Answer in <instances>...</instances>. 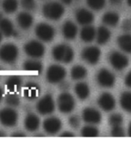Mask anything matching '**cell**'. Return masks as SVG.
<instances>
[{"label": "cell", "mask_w": 131, "mask_h": 147, "mask_svg": "<svg viewBox=\"0 0 131 147\" xmlns=\"http://www.w3.org/2000/svg\"><path fill=\"white\" fill-rule=\"evenodd\" d=\"M53 58L61 63L69 64L74 57V51L71 46L66 44H59L52 49Z\"/></svg>", "instance_id": "cell-1"}, {"label": "cell", "mask_w": 131, "mask_h": 147, "mask_svg": "<svg viewBox=\"0 0 131 147\" xmlns=\"http://www.w3.org/2000/svg\"><path fill=\"white\" fill-rule=\"evenodd\" d=\"M65 9L61 2L51 1L43 5L42 14L46 18L49 20L57 21L64 14Z\"/></svg>", "instance_id": "cell-2"}, {"label": "cell", "mask_w": 131, "mask_h": 147, "mask_svg": "<svg viewBox=\"0 0 131 147\" xmlns=\"http://www.w3.org/2000/svg\"><path fill=\"white\" fill-rule=\"evenodd\" d=\"M19 51L16 45L7 43L0 48V60L5 64H13L18 59Z\"/></svg>", "instance_id": "cell-3"}, {"label": "cell", "mask_w": 131, "mask_h": 147, "mask_svg": "<svg viewBox=\"0 0 131 147\" xmlns=\"http://www.w3.org/2000/svg\"><path fill=\"white\" fill-rule=\"evenodd\" d=\"M57 104L58 110L62 113H70L75 107V100L68 92L63 91L57 96Z\"/></svg>", "instance_id": "cell-4"}, {"label": "cell", "mask_w": 131, "mask_h": 147, "mask_svg": "<svg viewBox=\"0 0 131 147\" xmlns=\"http://www.w3.org/2000/svg\"><path fill=\"white\" fill-rule=\"evenodd\" d=\"M67 71L64 67L57 64L51 65L46 71V79L48 83L55 84H59L64 80Z\"/></svg>", "instance_id": "cell-5"}, {"label": "cell", "mask_w": 131, "mask_h": 147, "mask_svg": "<svg viewBox=\"0 0 131 147\" xmlns=\"http://www.w3.org/2000/svg\"><path fill=\"white\" fill-rule=\"evenodd\" d=\"M34 33L39 40L43 42H50L54 39L56 32L53 26L47 23L41 22L36 25Z\"/></svg>", "instance_id": "cell-6"}, {"label": "cell", "mask_w": 131, "mask_h": 147, "mask_svg": "<svg viewBox=\"0 0 131 147\" xmlns=\"http://www.w3.org/2000/svg\"><path fill=\"white\" fill-rule=\"evenodd\" d=\"M24 51L28 57L34 58V59H38L44 56L45 52V46L41 42L35 40L28 41L25 44L24 47Z\"/></svg>", "instance_id": "cell-7"}, {"label": "cell", "mask_w": 131, "mask_h": 147, "mask_svg": "<svg viewBox=\"0 0 131 147\" xmlns=\"http://www.w3.org/2000/svg\"><path fill=\"white\" fill-rule=\"evenodd\" d=\"M18 114L12 107L3 108L0 110V123L5 127H13L17 124Z\"/></svg>", "instance_id": "cell-8"}, {"label": "cell", "mask_w": 131, "mask_h": 147, "mask_svg": "<svg viewBox=\"0 0 131 147\" xmlns=\"http://www.w3.org/2000/svg\"><path fill=\"white\" fill-rule=\"evenodd\" d=\"M37 111L41 115L47 116L51 114L55 110V103L51 94H46L37 103Z\"/></svg>", "instance_id": "cell-9"}, {"label": "cell", "mask_w": 131, "mask_h": 147, "mask_svg": "<svg viewBox=\"0 0 131 147\" xmlns=\"http://www.w3.org/2000/svg\"><path fill=\"white\" fill-rule=\"evenodd\" d=\"M80 56L86 63L90 65H95L101 58V51L96 46H88L83 49Z\"/></svg>", "instance_id": "cell-10"}, {"label": "cell", "mask_w": 131, "mask_h": 147, "mask_svg": "<svg viewBox=\"0 0 131 147\" xmlns=\"http://www.w3.org/2000/svg\"><path fill=\"white\" fill-rule=\"evenodd\" d=\"M97 82L101 87L110 88L114 86L116 77L107 68H101L96 76Z\"/></svg>", "instance_id": "cell-11"}, {"label": "cell", "mask_w": 131, "mask_h": 147, "mask_svg": "<svg viewBox=\"0 0 131 147\" xmlns=\"http://www.w3.org/2000/svg\"><path fill=\"white\" fill-rule=\"evenodd\" d=\"M109 61L115 70L122 71L129 65V58L127 56L119 51H112L109 55Z\"/></svg>", "instance_id": "cell-12"}, {"label": "cell", "mask_w": 131, "mask_h": 147, "mask_svg": "<svg viewBox=\"0 0 131 147\" xmlns=\"http://www.w3.org/2000/svg\"><path fill=\"white\" fill-rule=\"evenodd\" d=\"M83 120L87 124L96 125L102 120V115L98 110L93 107H86L82 111Z\"/></svg>", "instance_id": "cell-13"}, {"label": "cell", "mask_w": 131, "mask_h": 147, "mask_svg": "<svg viewBox=\"0 0 131 147\" xmlns=\"http://www.w3.org/2000/svg\"><path fill=\"white\" fill-rule=\"evenodd\" d=\"M62 128L61 120L56 117H49L43 122V129L50 135H55L59 133Z\"/></svg>", "instance_id": "cell-14"}, {"label": "cell", "mask_w": 131, "mask_h": 147, "mask_svg": "<svg viewBox=\"0 0 131 147\" xmlns=\"http://www.w3.org/2000/svg\"><path fill=\"white\" fill-rule=\"evenodd\" d=\"M97 103L101 110L106 112L112 111L116 107V100L114 96L108 92H104L99 96Z\"/></svg>", "instance_id": "cell-15"}, {"label": "cell", "mask_w": 131, "mask_h": 147, "mask_svg": "<svg viewBox=\"0 0 131 147\" xmlns=\"http://www.w3.org/2000/svg\"><path fill=\"white\" fill-rule=\"evenodd\" d=\"M75 18L78 24L84 26V25H91L94 21V16L92 13V11L90 10L81 8L76 11Z\"/></svg>", "instance_id": "cell-16"}, {"label": "cell", "mask_w": 131, "mask_h": 147, "mask_svg": "<svg viewBox=\"0 0 131 147\" xmlns=\"http://www.w3.org/2000/svg\"><path fill=\"white\" fill-rule=\"evenodd\" d=\"M62 34L67 40H73L78 34V26L71 21H66L61 28Z\"/></svg>", "instance_id": "cell-17"}, {"label": "cell", "mask_w": 131, "mask_h": 147, "mask_svg": "<svg viewBox=\"0 0 131 147\" xmlns=\"http://www.w3.org/2000/svg\"><path fill=\"white\" fill-rule=\"evenodd\" d=\"M16 22L23 30L29 29L34 22L33 16L28 11H22L16 16Z\"/></svg>", "instance_id": "cell-18"}, {"label": "cell", "mask_w": 131, "mask_h": 147, "mask_svg": "<svg viewBox=\"0 0 131 147\" xmlns=\"http://www.w3.org/2000/svg\"><path fill=\"white\" fill-rule=\"evenodd\" d=\"M40 119L34 113H28L24 119V126L26 130L33 133L38 129Z\"/></svg>", "instance_id": "cell-19"}, {"label": "cell", "mask_w": 131, "mask_h": 147, "mask_svg": "<svg viewBox=\"0 0 131 147\" xmlns=\"http://www.w3.org/2000/svg\"><path fill=\"white\" fill-rule=\"evenodd\" d=\"M97 29L91 25L83 26L80 32V38L85 43H90L96 37Z\"/></svg>", "instance_id": "cell-20"}, {"label": "cell", "mask_w": 131, "mask_h": 147, "mask_svg": "<svg viewBox=\"0 0 131 147\" xmlns=\"http://www.w3.org/2000/svg\"><path fill=\"white\" fill-rule=\"evenodd\" d=\"M110 37H111V32L108 29L107 26L102 25L98 27L96 31V39L97 43L101 45H103L110 41Z\"/></svg>", "instance_id": "cell-21"}, {"label": "cell", "mask_w": 131, "mask_h": 147, "mask_svg": "<svg viewBox=\"0 0 131 147\" xmlns=\"http://www.w3.org/2000/svg\"><path fill=\"white\" fill-rule=\"evenodd\" d=\"M74 92L78 99L80 100H85L89 97L90 90L87 83L78 82L74 86Z\"/></svg>", "instance_id": "cell-22"}, {"label": "cell", "mask_w": 131, "mask_h": 147, "mask_svg": "<svg viewBox=\"0 0 131 147\" xmlns=\"http://www.w3.org/2000/svg\"><path fill=\"white\" fill-rule=\"evenodd\" d=\"M5 87L11 93H16L21 89L22 85V78L18 76H11L5 80Z\"/></svg>", "instance_id": "cell-23"}, {"label": "cell", "mask_w": 131, "mask_h": 147, "mask_svg": "<svg viewBox=\"0 0 131 147\" xmlns=\"http://www.w3.org/2000/svg\"><path fill=\"white\" fill-rule=\"evenodd\" d=\"M120 22L119 14L115 11H110L103 14L102 16V23L105 26L115 27Z\"/></svg>", "instance_id": "cell-24"}, {"label": "cell", "mask_w": 131, "mask_h": 147, "mask_svg": "<svg viewBox=\"0 0 131 147\" xmlns=\"http://www.w3.org/2000/svg\"><path fill=\"white\" fill-rule=\"evenodd\" d=\"M117 45L125 53H131V34L125 33L120 35L117 40Z\"/></svg>", "instance_id": "cell-25"}, {"label": "cell", "mask_w": 131, "mask_h": 147, "mask_svg": "<svg viewBox=\"0 0 131 147\" xmlns=\"http://www.w3.org/2000/svg\"><path fill=\"white\" fill-rule=\"evenodd\" d=\"M0 31L2 34L7 38L15 35L13 23L9 18H2L0 20Z\"/></svg>", "instance_id": "cell-26"}, {"label": "cell", "mask_w": 131, "mask_h": 147, "mask_svg": "<svg viewBox=\"0 0 131 147\" xmlns=\"http://www.w3.org/2000/svg\"><path fill=\"white\" fill-rule=\"evenodd\" d=\"M23 68L27 71H32V72L41 74L43 71V64L37 59L32 58V59L27 60L23 64Z\"/></svg>", "instance_id": "cell-27"}, {"label": "cell", "mask_w": 131, "mask_h": 147, "mask_svg": "<svg viewBox=\"0 0 131 147\" xmlns=\"http://www.w3.org/2000/svg\"><path fill=\"white\" fill-rule=\"evenodd\" d=\"M40 87L35 83H28L24 88V95L26 98L34 100L38 96Z\"/></svg>", "instance_id": "cell-28"}, {"label": "cell", "mask_w": 131, "mask_h": 147, "mask_svg": "<svg viewBox=\"0 0 131 147\" xmlns=\"http://www.w3.org/2000/svg\"><path fill=\"white\" fill-rule=\"evenodd\" d=\"M87 75V70L82 65H75L71 70V77L74 80H81Z\"/></svg>", "instance_id": "cell-29"}, {"label": "cell", "mask_w": 131, "mask_h": 147, "mask_svg": "<svg viewBox=\"0 0 131 147\" xmlns=\"http://www.w3.org/2000/svg\"><path fill=\"white\" fill-rule=\"evenodd\" d=\"M120 104L123 110L131 113V91L122 93L120 97Z\"/></svg>", "instance_id": "cell-30"}, {"label": "cell", "mask_w": 131, "mask_h": 147, "mask_svg": "<svg viewBox=\"0 0 131 147\" xmlns=\"http://www.w3.org/2000/svg\"><path fill=\"white\" fill-rule=\"evenodd\" d=\"M80 135L83 137H97L99 135V130L94 125L87 124L81 129Z\"/></svg>", "instance_id": "cell-31"}, {"label": "cell", "mask_w": 131, "mask_h": 147, "mask_svg": "<svg viewBox=\"0 0 131 147\" xmlns=\"http://www.w3.org/2000/svg\"><path fill=\"white\" fill-rule=\"evenodd\" d=\"M2 9L5 12L8 14L14 13L18 9V0H3L2 4Z\"/></svg>", "instance_id": "cell-32"}, {"label": "cell", "mask_w": 131, "mask_h": 147, "mask_svg": "<svg viewBox=\"0 0 131 147\" xmlns=\"http://www.w3.org/2000/svg\"><path fill=\"white\" fill-rule=\"evenodd\" d=\"M5 103L9 107H16L20 104V98L15 93H10L5 96Z\"/></svg>", "instance_id": "cell-33"}, {"label": "cell", "mask_w": 131, "mask_h": 147, "mask_svg": "<svg viewBox=\"0 0 131 147\" xmlns=\"http://www.w3.org/2000/svg\"><path fill=\"white\" fill-rule=\"evenodd\" d=\"M87 5L94 11H101L104 8L106 0H86Z\"/></svg>", "instance_id": "cell-34"}, {"label": "cell", "mask_w": 131, "mask_h": 147, "mask_svg": "<svg viewBox=\"0 0 131 147\" xmlns=\"http://www.w3.org/2000/svg\"><path fill=\"white\" fill-rule=\"evenodd\" d=\"M109 124L110 126H120L123 124L124 122V118L122 117V115L118 113H114L110 115L108 119Z\"/></svg>", "instance_id": "cell-35"}, {"label": "cell", "mask_w": 131, "mask_h": 147, "mask_svg": "<svg viewBox=\"0 0 131 147\" xmlns=\"http://www.w3.org/2000/svg\"><path fill=\"white\" fill-rule=\"evenodd\" d=\"M110 134L113 137H123L125 136V131L122 125L112 126L111 130H110Z\"/></svg>", "instance_id": "cell-36"}, {"label": "cell", "mask_w": 131, "mask_h": 147, "mask_svg": "<svg viewBox=\"0 0 131 147\" xmlns=\"http://www.w3.org/2000/svg\"><path fill=\"white\" fill-rule=\"evenodd\" d=\"M68 123L71 128L77 129L80 127V119L78 115H72L68 118Z\"/></svg>", "instance_id": "cell-37"}, {"label": "cell", "mask_w": 131, "mask_h": 147, "mask_svg": "<svg viewBox=\"0 0 131 147\" xmlns=\"http://www.w3.org/2000/svg\"><path fill=\"white\" fill-rule=\"evenodd\" d=\"M21 5L27 11H32L36 6L34 0H21Z\"/></svg>", "instance_id": "cell-38"}, {"label": "cell", "mask_w": 131, "mask_h": 147, "mask_svg": "<svg viewBox=\"0 0 131 147\" xmlns=\"http://www.w3.org/2000/svg\"><path fill=\"white\" fill-rule=\"evenodd\" d=\"M122 30L125 32H131V20L130 19H125L122 22Z\"/></svg>", "instance_id": "cell-39"}, {"label": "cell", "mask_w": 131, "mask_h": 147, "mask_svg": "<svg viewBox=\"0 0 131 147\" xmlns=\"http://www.w3.org/2000/svg\"><path fill=\"white\" fill-rule=\"evenodd\" d=\"M124 84L126 87L131 88V70L126 74L124 78Z\"/></svg>", "instance_id": "cell-40"}, {"label": "cell", "mask_w": 131, "mask_h": 147, "mask_svg": "<svg viewBox=\"0 0 131 147\" xmlns=\"http://www.w3.org/2000/svg\"><path fill=\"white\" fill-rule=\"evenodd\" d=\"M59 88L62 91H67L69 89V87H70V85H69L68 83L64 82V80L59 83Z\"/></svg>", "instance_id": "cell-41"}, {"label": "cell", "mask_w": 131, "mask_h": 147, "mask_svg": "<svg viewBox=\"0 0 131 147\" xmlns=\"http://www.w3.org/2000/svg\"><path fill=\"white\" fill-rule=\"evenodd\" d=\"M11 137H25L26 135L22 131H17V132H14L13 133H11Z\"/></svg>", "instance_id": "cell-42"}, {"label": "cell", "mask_w": 131, "mask_h": 147, "mask_svg": "<svg viewBox=\"0 0 131 147\" xmlns=\"http://www.w3.org/2000/svg\"><path fill=\"white\" fill-rule=\"evenodd\" d=\"M60 136L61 137H74V134L72 132H70V131H65V132H63L60 135Z\"/></svg>", "instance_id": "cell-43"}, {"label": "cell", "mask_w": 131, "mask_h": 147, "mask_svg": "<svg viewBox=\"0 0 131 147\" xmlns=\"http://www.w3.org/2000/svg\"><path fill=\"white\" fill-rule=\"evenodd\" d=\"M62 4L64 5H71L73 2V0H60Z\"/></svg>", "instance_id": "cell-44"}, {"label": "cell", "mask_w": 131, "mask_h": 147, "mask_svg": "<svg viewBox=\"0 0 131 147\" xmlns=\"http://www.w3.org/2000/svg\"><path fill=\"white\" fill-rule=\"evenodd\" d=\"M110 3H112L113 5H118L122 2V0H109Z\"/></svg>", "instance_id": "cell-45"}, {"label": "cell", "mask_w": 131, "mask_h": 147, "mask_svg": "<svg viewBox=\"0 0 131 147\" xmlns=\"http://www.w3.org/2000/svg\"><path fill=\"white\" fill-rule=\"evenodd\" d=\"M127 134L130 137H131V122L129 123L128 126V130H127Z\"/></svg>", "instance_id": "cell-46"}, {"label": "cell", "mask_w": 131, "mask_h": 147, "mask_svg": "<svg viewBox=\"0 0 131 147\" xmlns=\"http://www.w3.org/2000/svg\"><path fill=\"white\" fill-rule=\"evenodd\" d=\"M2 97H3V90H2V88L0 87V102L2 100Z\"/></svg>", "instance_id": "cell-47"}, {"label": "cell", "mask_w": 131, "mask_h": 147, "mask_svg": "<svg viewBox=\"0 0 131 147\" xmlns=\"http://www.w3.org/2000/svg\"><path fill=\"white\" fill-rule=\"evenodd\" d=\"M5 136H6V134H5V133L4 131L0 130V137H4Z\"/></svg>", "instance_id": "cell-48"}, {"label": "cell", "mask_w": 131, "mask_h": 147, "mask_svg": "<svg viewBox=\"0 0 131 147\" xmlns=\"http://www.w3.org/2000/svg\"><path fill=\"white\" fill-rule=\"evenodd\" d=\"M126 3H127L129 6L131 7V0H126Z\"/></svg>", "instance_id": "cell-49"}, {"label": "cell", "mask_w": 131, "mask_h": 147, "mask_svg": "<svg viewBox=\"0 0 131 147\" xmlns=\"http://www.w3.org/2000/svg\"><path fill=\"white\" fill-rule=\"evenodd\" d=\"M2 37H3V34H2V32H1V31H0V42L2 41Z\"/></svg>", "instance_id": "cell-50"}, {"label": "cell", "mask_w": 131, "mask_h": 147, "mask_svg": "<svg viewBox=\"0 0 131 147\" xmlns=\"http://www.w3.org/2000/svg\"><path fill=\"white\" fill-rule=\"evenodd\" d=\"M2 18H3V16H2V14L0 12V20H1Z\"/></svg>", "instance_id": "cell-51"}]
</instances>
